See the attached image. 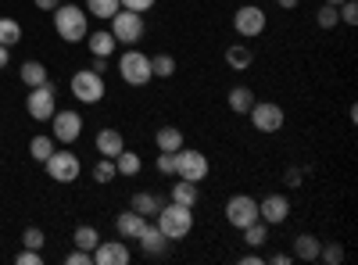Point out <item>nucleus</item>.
<instances>
[{
	"label": "nucleus",
	"mask_w": 358,
	"mask_h": 265,
	"mask_svg": "<svg viewBox=\"0 0 358 265\" xmlns=\"http://www.w3.org/2000/svg\"><path fill=\"white\" fill-rule=\"evenodd\" d=\"M155 219H158L155 226L165 233L169 241H183L187 233L194 229V208H187V204H176V201L162 204V212H158Z\"/></svg>",
	"instance_id": "nucleus-1"
},
{
	"label": "nucleus",
	"mask_w": 358,
	"mask_h": 265,
	"mask_svg": "<svg viewBox=\"0 0 358 265\" xmlns=\"http://www.w3.org/2000/svg\"><path fill=\"white\" fill-rule=\"evenodd\" d=\"M54 29H57V36H62L65 43L86 40V33H90L86 11H79L76 4H57V8H54Z\"/></svg>",
	"instance_id": "nucleus-2"
},
{
	"label": "nucleus",
	"mask_w": 358,
	"mask_h": 265,
	"mask_svg": "<svg viewBox=\"0 0 358 265\" xmlns=\"http://www.w3.org/2000/svg\"><path fill=\"white\" fill-rule=\"evenodd\" d=\"M118 76H122L129 86H147L155 79L151 72V57H147L140 47H129L122 57H118Z\"/></svg>",
	"instance_id": "nucleus-3"
},
{
	"label": "nucleus",
	"mask_w": 358,
	"mask_h": 265,
	"mask_svg": "<svg viewBox=\"0 0 358 265\" xmlns=\"http://www.w3.org/2000/svg\"><path fill=\"white\" fill-rule=\"evenodd\" d=\"M147 33V25H143V15L140 11H115L111 15V36L122 43V47H136Z\"/></svg>",
	"instance_id": "nucleus-4"
},
{
	"label": "nucleus",
	"mask_w": 358,
	"mask_h": 265,
	"mask_svg": "<svg viewBox=\"0 0 358 265\" xmlns=\"http://www.w3.org/2000/svg\"><path fill=\"white\" fill-rule=\"evenodd\" d=\"M208 172H212V162H208V155L194 151V147H179V151H176V176H179V180L201 183Z\"/></svg>",
	"instance_id": "nucleus-5"
},
{
	"label": "nucleus",
	"mask_w": 358,
	"mask_h": 265,
	"mask_svg": "<svg viewBox=\"0 0 358 265\" xmlns=\"http://www.w3.org/2000/svg\"><path fill=\"white\" fill-rule=\"evenodd\" d=\"M72 97L83 101V104H97L104 97V76L94 72V69H79L72 76Z\"/></svg>",
	"instance_id": "nucleus-6"
},
{
	"label": "nucleus",
	"mask_w": 358,
	"mask_h": 265,
	"mask_svg": "<svg viewBox=\"0 0 358 265\" xmlns=\"http://www.w3.org/2000/svg\"><path fill=\"white\" fill-rule=\"evenodd\" d=\"M43 165H47V176H50L54 183H76V180H79V172H83L79 155H72V151H57V147H54V155H50Z\"/></svg>",
	"instance_id": "nucleus-7"
},
{
	"label": "nucleus",
	"mask_w": 358,
	"mask_h": 265,
	"mask_svg": "<svg viewBox=\"0 0 358 265\" xmlns=\"http://www.w3.org/2000/svg\"><path fill=\"white\" fill-rule=\"evenodd\" d=\"M265 25H268V18H265V11L258 4H244V8H236V15H233V29H236V36H241V40L262 36Z\"/></svg>",
	"instance_id": "nucleus-8"
},
{
	"label": "nucleus",
	"mask_w": 358,
	"mask_h": 265,
	"mask_svg": "<svg viewBox=\"0 0 358 265\" xmlns=\"http://www.w3.org/2000/svg\"><path fill=\"white\" fill-rule=\"evenodd\" d=\"M248 115H251V126H255L258 133H280L283 122H287L283 108L273 104V101H255V108H251Z\"/></svg>",
	"instance_id": "nucleus-9"
},
{
	"label": "nucleus",
	"mask_w": 358,
	"mask_h": 265,
	"mask_svg": "<svg viewBox=\"0 0 358 265\" xmlns=\"http://www.w3.org/2000/svg\"><path fill=\"white\" fill-rule=\"evenodd\" d=\"M25 108H29V115H33L36 122H47L50 115L57 111V94H54V86H50V83L33 86V90H29V97H25Z\"/></svg>",
	"instance_id": "nucleus-10"
},
{
	"label": "nucleus",
	"mask_w": 358,
	"mask_h": 265,
	"mask_svg": "<svg viewBox=\"0 0 358 265\" xmlns=\"http://www.w3.org/2000/svg\"><path fill=\"white\" fill-rule=\"evenodd\" d=\"M255 219H258V201H255L251 194H233V197L226 201V222H229V226L244 229V226H251Z\"/></svg>",
	"instance_id": "nucleus-11"
},
{
	"label": "nucleus",
	"mask_w": 358,
	"mask_h": 265,
	"mask_svg": "<svg viewBox=\"0 0 358 265\" xmlns=\"http://www.w3.org/2000/svg\"><path fill=\"white\" fill-rule=\"evenodd\" d=\"M50 133H54V140L57 143H72V140H79V133H83V119H79V111H54L50 115Z\"/></svg>",
	"instance_id": "nucleus-12"
},
{
	"label": "nucleus",
	"mask_w": 358,
	"mask_h": 265,
	"mask_svg": "<svg viewBox=\"0 0 358 265\" xmlns=\"http://www.w3.org/2000/svg\"><path fill=\"white\" fill-rule=\"evenodd\" d=\"M258 219L268 226H283L290 219V201L283 194H268L265 201H258Z\"/></svg>",
	"instance_id": "nucleus-13"
},
{
	"label": "nucleus",
	"mask_w": 358,
	"mask_h": 265,
	"mask_svg": "<svg viewBox=\"0 0 358 265\" xmlns=\"http://www.w3.org/2000/svg\"><path fill=\"white\" fill-rule=\"evenodd\" d=\"M129 244L126 241H101L94 248V265H129Z\"/></svg>",
	"instance_id": "nucleus-14"
},
{
	"label": "nucleus",
	"mask_w": 358,
	"mask_h": 265,
	"mask_svg": "<svg viewBox=\"0 0 358 265\" xmlns=\"http://www.w3.org/2000/svg\"><path fill=\"white\" fill-rule=\"evenodd\" d=\"M143 226H147V219L140 212H133V208L115 219V229H118V237H122V241H136L140 233H143Z\"/></svg>",
	"instance_id": "nucleus-15"
},
{
	"label": "nucleus",
	"mask_w": 358,
	"mask_h": 265,
	"mask_svg": "<svg viewBox=\"0 0 358 265\" xmlns=\"http://www.w3.org/2000/svg\"><path fill=\"white\" fill-rule=\"evenodd\" d=\"M136 244H140L147 255H165V248H169L172 241L165 237V233H162L158 226H151V222H147V226H143V233L136 237Z\"/></svg>",
	"instance_id": "nucleus-16"
},
{
	"label": "nucleus",
	"mask_w": 358,
	"mask_h": 265,
	"mask_svg": "<svg viewBox=\"0 0 358 265\" xmlns=\"http://www.w3.org/2000/svg\"><path fill=\"white\" fill-rule=\"evenodd\" d=\"M226 65H229L233 72H248V69L255 65V50H251L248 43H229V47H226Z\"/></svg>",
	"instance_id": "nucleus-17"
},
{
	"label": "nucleus",
	"mask_w": 358,
	"mask_h": 265,
	"mask_svg": "<svg viewBox=\"0 0 358 265\" xmlns=\"http://www.w3.org/2000/svg\"><path fill=\"white\" fill-rule=\"evenodd\" d=\"M319 248L322 241L315 233H301V237H294V258L297 262H319Z\"/></svg>",
	"instance_id": "nucleus-18"
},
{
	"label": "nucleus",
	"mask_w": 358,
	"mask_h": 265,
	"mask_svg": "<svg viewBox=\"0 0 358 265\" xmlns=\"http://www.w3.org/2000/svg\"><path fill=\"white\" fill-rule=\"evenodd\" d=\"M118 151H126V140L118 129H101L97 133V155L101 158H115Z\"/></svg>",
	"instance_id": "nucleus-19"
},
{
	"label": "nucleus",
	"mask_w": 358,
	"mask_h": 265,
	"mask_svg": "<svg viewBox=\"0 0 358 265\" xmlns=\"http://www.w3.org/2000/svg\"><path fill=\"white\" fill-rule=\"evenodd\" d=\"M86 47H90V54H94V57H111L115 47H118V40L104 29V33H86Z\"/></svg>",
	"instance_id": "nucleus-20"
},
{
	"label": "nucleus",
	"mask_w": 358,
	"mask_h": 265,
	"mask_svg": "<svg viewBox=\"0 0 358 265\" xmlns=\"http://www.w3.org/2000/svg\"><path fill=\"white\" fill-rule=\"evenodd\" d=\"M162 204H165V201H162L158 194H151V190H140V194L133 197V212H140L143 219H151V215H158V212H162Z\"/></svg>",
	"instance_id": "nucleus-21"
},
{
	"label": "nucleus",
	"mask_w": 358,
	"mask_h": 265,
	"mask_svg": "<svg viewBox=\"0 0 358 265\" xmlns=\"http://www.w3.org/2000/svg\"><path fill=\"white\" fill-rule=\"evenodd\" d=\"M155 143H158V151H179L187 140H183V129H179V126H162L155 133Z\"/></svg>",
	"instance_id": "nucleus-22"
},
{
	"label": "nucleus",
	"mask_w": 358,
	"mask_h": 265,
	"mask_svg": "<svg viewBox=\"0 0 358 265\" xmlns=\"http://www.w3.org/2000/svg\"><path fill=\"white\" fill-rule=\"evenodd\" d=\"M226 101H229V108H233L236 115H248V111L255 108V94H251V86H233Z\"/></svg>",
	"instance_id": "nucleus-23"
},
{
	"label": "nucleus",
	"mask_w": 358,
	"mask_h": 265,
	"mask_svg": "<svg viewBox=\"0 0 358 265\" xmlns=\"http://www.w3.org/2000/svg\"><path fill=\"white\" fill-rule=\"evenodd\" d=\"M172 201H176V204H187V208H194V204H197V183H190V180L172 183Z\"/></svg>",
	"instance_id": "nucleus-24"
},
{
	"label": "nucleus",
	"mask_w": 358,
	"mask_h": 265,
	"mask_svg": "<svg viewBox=\"0 0 358 265\" xmlns=\"http://www.w3.org/2000/svg\"><path fill=\"white\" fill-rule=\"evenodd\" d=\"M115 169H118V176H136L143 169V162H140L136 151H118L115 155Z\"/></svg>",
	"instance_id": "nucleus-25"
},
{
	"label": "nucleus",
	"mask_w": 358,
	"mask_h": 265,
	"mask_svg": "<svg viewBox=\"0 0 358 265\" xmlns=\"http://www.w3.org/2000/svg\"><path fill=\"white\" fill-rule=\"evenodd\" d=\"M115 11H122V4L118 0H86V15H94V18H111Z\"/></svg>",
	"instance_id": "nucleus-26"
},
{
	"label": "nucleus",
	"mask_w": 358,
	"mask_h": 265,
	"mask_svg": "<svg viewBox=\"0 0 358 265\" xmlns=\"http://www.w3.org/2000/svg\"><path fill=\"white\" fill-rule=\"evenodd\" d=\"M244 241H248V248H262L268 241V222L255 219L251 226H244Z\"/></svg>",
	"instance_id": "nucleus-27"
},
{
	"label": "nucleus",
	"mask_w": 358,
	"mask_h": 265,
	"mask_svg": "<svg viewBox=\"0 0 358 265\" xmlns=\"http://www.w3.org/2000/svg\"><path fill=\"white\" fill-rule=\"evenodd\" d=\"M97 244H101V233H97L94 226H76V248H83V251L94 255Z\"/></svg>",
	"instance_id": "nucleus-28"
},
{
	"label": "nucleus",
	"mask_w": 358,
	"mask_h": 265,
	"mask_svg": "<svg viewBox=\"0 0 358 265\" xmlns=\"http://www.w3.org/2000/svg\"><path fill=\"white\" fill-rule=\"evenodd\" d=\"M22 83L33 90V86H40V83H47V69L40 65V62H25L22 65Z\"/></svg>",
	"instance_id": "nucleus-29"
},
{
	"label": "nucleus",
	"mask_w": 358,
	"mask_h": 265,
	"mask_svg": "<svg viewBox=\"0 0 358 265\" xmlns=\"http://www.w3.org/2000/svg\"><path fill=\"white\" fill-rule=\"evenodd\" d=\"M151 72H155V79H172V76H176V57H172V54L151 57Z\"/></svg>",
	"instance_id": "nucleus-30"
},
{
	"label": "nucleus",
	"mask_w": 358,
	"mask_h": 265,
	"mask_svg": "<svg viewBox=\"0 0 358 265\" xmlns=\"http://www.w3.org/2000/svg\"><path fill=\"white\" fill-rule=\"evenodd\" d=\"M22 40V25L15 18H0V43L4 47H15Z\"/></svg>",
	"instance_id": "nucleus-31"
},
{
	"label": "nucleus",
	"mask_w": 358,
	"mask_h": 265,
	"mask_svg": "<svg viewBox=\"0 0 358 265\" xmlns=\"http://www.w3.org/2000/svg\"><path fill=\"white\" fill-rule=\"evenodd\" d=\"M29 155H33L36 162H47L54 155V140L50 136H33V140H29Z\"/></svg>",
	"instance_id": "nucleus-32"
},
{
	"label": "nucleus",
	"mask_w": 358,
	"mask_h": 265,
	"mask_svg": "<svg viewBox=\"0 0 358 265\" xmlns=\"http://www.w3.org/2000/svg\"><path fill=\"white\" fill-rule=\"evenodd\" d=\"M118 176V169H115V158H101L97 165H94V183H111Z\"/></svg>",
	"instance_id": "nucleus-33"
},
{
	"label": "nucleus",
	"mask_w": 358,
	"mask_h": 265,
	"mask_svg": "<svg viewBox=\"0 0 358 265\" xmlns=\"http://www.w3.org/2000/svg\"><path fill=\"white\" fill-rule=\"evenodd\" d=\"M319 262H326V265H341L344 262V244H322L319 248Z\"/></svg>",
	"instance_id": "nucleus-34"
},
{
	"label": "nucleus",
	"mask_w": 358,
	"mask_h": 265,
	"mask_svg": "<svg viewBox=\"0 0 358 265\" xmlns=\"http://www.w3.org/2000/svg\"><path fill=\"white\" fill-rule=\"evenodd\" d=\"M22 244H25V248H33V251H40V248L47 244V237H43V229H40V226H29V229L22 233Z\"/></svg>",
	"instance_id": "nucleus-35"
},
{
	"label": "nucleus",
	"mask_w": 358,
	"mask_h": 265,
	"mask_svg": "<svg viewBox=\"0 0 358 265\" xmlns=\"http://www.w3.org/2000/svg\"><path fill=\"white\" fill-rule=\"evenodd\" d=\"M315 22H319V29H334V25L341 22V15H337V8H334V4H322V8H319V15H315Z\"/></svg>",
	"instance_id": "nucleus-36"
},
{
	"label": "nucleus",
	"mask_w": 358,
	"mask_h": 265,
	"mask_svg": "<svg viewBox=\"0 0 358 265\" xmlns=\"http://www.w3.org/2000/svg\"><path fill=\"white\" fill-rule=\"evenodd\" d=\"M155 165H158V172H162V176H176V151H162Z\"/></svg>",
	"instance_id": "nucleus-37"
},
{
	"label": "nucleus",
	"mask_w": 358,
	"mask_h": 265,
	"mask_svg": "<svg viewBox=\"0 0 358 265\" xmlns=\"http://www.w3.org/2000/svg\"><path fill=\"white\" fill-rule=\"evenodd\" d=\"M337 15H341V22H348V25H358V4H355V0H344V4L337 8Z\"/></svg>",
	"instance_id": "nucleus-38"
},
{
	"label": "nucleus",
	"mask_w": 358,
	"mask_h": 265,
	"mask_svg": "<svg viewBox=\"0 0 358 265\" xmlns=\"http://www.w3.org/2000/svg\"><path fill=\"white\" fill-rule=\"evenodd\" d=\"M15 262H18V265H43V258H40V251H33V248H22Z\"/></svg>",
	"instance_id": "nucleus-39"
},
{
	"label": "nucleus",
	"mask_w": 358,
	"mask_h": 265,
	"mask_svg": "<svg viewBox=\"0 0 358 265\" xmlns=\"http://www.w3.org/2000/svg\"><path fill=\"white\" fill-rule=\"evenodd\" d=\"M118 4H122L126 11H140V15H143V11L155 8V0H118Z\"/></svg>",
	"instance_id": "nucleus-40"
},
{
	"label": "nucleus",
	"mask_w": 358,
	"mask_h": 265,
	"mask_svg": "<svg viewBox=\"0 0 358 265\" xmlns=\"http://www.w3.org/2000/svg\"><path fill=\"white\" fill-rule=\"evenodd\" d=\"M69 265H94V255H90V251H83V248H76L69 258H65Z\"/></svg>",
	"instance_id": "nucleus-41"
},
{
	"label": "nucleus",
	"mask_w": 358,
	"mask_h": 265,
	"mask_svg": "<svg viewBox=\"0 0 358 265\" xmlns=\"http://www.w3.org/2000/svg\"><path fill=\"white\" fill-rule=\"evenodd\" d=\"M301 169H287V187H301Z\"/></svg>",
	"instance_id": "nucleus-42"
},
{
	"label": "nucleus",
	"mask_w": 358,
	"mask_h": 265,
	"mask_svg": "<svg viewBox=\"0 0 358 265\" xmlns=\"http://www.w3.org/2000/svg\"><path fill=\"white\" fill-rule=\"evenodd\" d=\"M33 4H36L40 11H54L57 4H62V0H33Z\"/></svg>",
	"instance_id": "nucleus-43"
},
{
	"label": "nucleus",
	"mask_w": 358,
	"mask_h": 265,
	"mask_svg": "<svg viewBox=\"0 0 358 265\" xmlns=\"http://www.w3.org/2000/svg\"><path fill=\"white\" fill-rule=\"evenodd\" d=\"M8 62H11V47L0 43V69H8Z\"/></svg>",
	"instance_id": "nucleus-44"
},
{
	"label": "nucleus",
	"mask_w": 358,
	"mask_h": 265,
	"mask_svg": "<svg viewBox=\"0 0 358 265\" xmlns=\"http://www.w3.org/2000/svg\"><path fill=\"white\" fill-rule=\"evenodd\" d=\"M268 262H273V265H290V262H294V255H273Z\"/></svg>",
	"instance_id": "nucleus-45"
},
{
	"label": "nucleus",
	"mask_w": 358,
	"mask_h": 265,
	"mask_svg": "<svg viewBox=\"0 0 358 265\" xmlns=\"http://www.w3.org/2000/svg\"><path fill=\"white\" fill-rule=\"evenodd\" d=\"M104 69H108V57H94V72L104 76Z\"/></svg>",
	"instance_id": "nucleus-46"
},
{
	"label": "nucleus",
	"mask_w": 358,
	"mask_h": 265,
	"mask_svg": "<svg viewBox=\"0 0 358 265\" xmlns=\"http://www.w3.org/2000/svg\"><path fill=\"white\" fill-rule=\"evenodd\" d=\"M276 4H280V8H283V11H294V8H297V4H301V0H276Z\"/></svg>",
	"instance_id": "nucleus-47"
},
{
	"label": "nucleus",
	"mask_w": 358,
	"mask_h": 265,
	"mask_svg": "<svg viewBox=\"0 0 358 265\" xmlns=\"http://www.w3.org/2000/svg\"><path fill=\"white\" fill-rule=\"evenodd\" d=\"M241 265H262V258H258V255H244Z\"/></svg>",
	"instance_id": "nucleus-48"
},
{
	"label": "nucleus",
	"mask_w": 358,
	"mask_h": 265,
	"mask_svg": "<svg viewBox=\"0 0 358 265\" xmlns=\"http://www.w3.org/2000/svg\"><path fill=\"white\" fill-rule=\"evenodd\" d=\"M326 4H334V8H341V4H344V0H326Z\"/></svg>",
	"instance_id": "nucleus-49"
}]
</instances>
